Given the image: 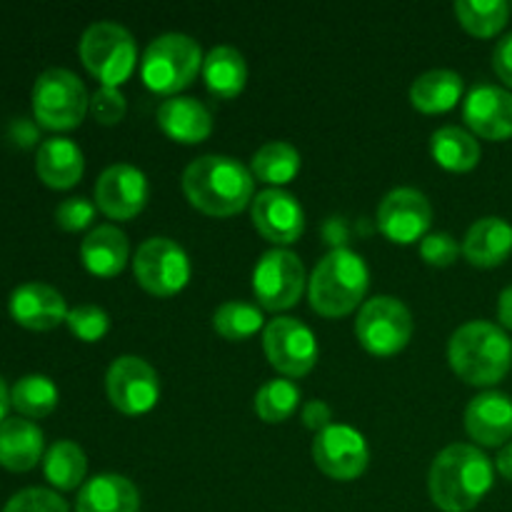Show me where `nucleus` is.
<instances>
[{
  "mask_svg": "<svg viewBox=\"0 0 512 512\" xmlns=\"http://www.w3.org/2000/svg\"><path fill=\"white\" fill-rule=\"evenodd\" d=\"M493 460L470 443H453L430 465V498L445 512L473 510L493 488Z\"/></svg>",
  "mask_w": 512,
  "mask_h": 512,
  "instance_id": "1",
  "label": "nucleus"
},
{
  "mask_svg": "<svg viewBox=\"0 0 512 512\" xmlns=\"http://www.w3.org/2000/svg\"><path fill=\"white\" fill-rule=\"evenodd\" d=\"M183 190L190 205L215 218H230L253 203V173L230 155H200L185 168Z\"/></svg>",
  "mask_w": 512,
  "mask_h": 512,
  "instance_id": "2",
  "label": "nucleus"
},
{
  "mask_svg": "<svg viewBox=\"0 0 512 512\" xmlns=\"http://www.w3.org/2000/svg\"><path fill=\"white\" fill-rule=\"evenodd\" d=\"M448 360L465 383L488 388L510 373L512 340L500 325L470 320L450 335Z\"/></svg>",
  "mask_w": 512,
  "mask_h": 512,
  "instance_id": "3",
  "label": "nucleus"
},
{
  "mask_svg": "<svg viewBox=\"0 0 512 512\" xmlns=\"http://www.w3.org/2000/svg\"><path fill=\"white\" fill-rule=\"evenodd\" d=\"M370 285V270L363 255L350 248H333L308 280V298L315 313L340 318L358 308Z\"/></svg>",
  "mask_w": 512,
  "mask_h": 512,
  "instance_id": "4",
  "label": "nucleus"
},
{
  "mask_svg": "<svg viewBox=\"0 0 512 512\" xmlns=\"http://www.w3.org/2000/svg\"><path fill=\"white\" fill-rule=\"evenodd\" d=\"M203 50L185 33H163L145 48L140 78L153 93L178 95L203 70Z\"/></svg>",
  "mask_w": 512,
  "mask_h": 512,
  "instance_id": "5",
  "label": "nucleus"
},
{
  "mask_svg": "<svg viewBox=\"0 0 512 512\" xmlns=\"http://www.w3.org/2000/svg\"><path fill=\"white\" fill-rule=\"evenodd\" d=\"M80 60L100 83L118 88L133 75L138 48L128 28L113 20H98L88 25L80 38Z\"/></svg>",
  "mask_w": 512,
  "mask_h": 512,
  "instance_id": "6",
  "label": "nucleus"
},
{
  "mask_svg": "<svg viewBox=\"0 0 512 512\" xmlns=\"http://www.w3.org/2000/svg\"><path fill=\"white\" fill-rule=\"evenodd\" d=\"M90 108L83 80L68 68H48L33 85V113L50 130L78 128Z\"/></svg>",
  "mask_w": 512,
  "mask_h": 512,
  "instance_id": "7",
  "label": "nucleus"
},
{
  "mask_svg": "<svg viewBox=\"0 0 512 512\" xmlns=\"http://www.w3.org/2000/svg\"><path fill=\"white\" fill-rule=\"evenodd\" d=\"M355 335L368 353L388 358L408 345L413 335V315L403 300L393 295H375L360 308Z\"/></svg>",
  "mask_w": 512,
  "mask_h": 512,
  "instance_id": "8",
  "label": "nucleus"
},
{
  "mask_svg": "<svg viewBox=\"0 0 512 512\" xmlns=\"http://www.w3.org/2000/svg\"><path fill=\"white\" fill-rule=\"evenodd\" d=\"M133 270L138 283L148 293L168 298L180 293L190 280V258L175 240L155 235L140 243L133 258Z\"/></svg>",
  "mask_w": 512,
  "mask_h": 512,
  "instance_id": "9",
  "label": "nucleus"
},
{
  "mask_svg": "<svg viewBox=\"0 0 512 512\" xmlns=\"http://www.w3.org/2000/svg\"><path fill=\"white\" fill-rule=\"evenodd\" d=\"M305 268L303 260L285 248H273L260 255L253 270V290L258 298L260 308L265 310H288L303 295Z\"/></svg>",
  "mask_w": 512,
  "mask_h": 512,
  "instance_id": "10",
  "label": "nucleus"
},
{
  "mask_svg": "<svg viewBox=\"0 0 512 512\" xmlns=\"http://www.w3.org/2000/svg\"><path fill=\"white\" fill-rule=\"evenodd\" d=\"M263 348L270 365L285 378H303L318 363V340L298 318H275L263 330Z\"/></svg>",
  "mask_w": 512,
  "mask_h": 512,
  "instance_id": "11",
  "label": "nucleus"
},
{
  "mask_svg": "<svg viewBox=\"0 0 512 512\" xmlns=\"http://www.w3.org/2000/svg\"><path fill=\"white\" fill-rule=\"evenodd\" d=\"M105 390L113 408H118L120 413L143 415L158 403L160 378L148 360L138 355H120L110 363Z\"/></svg>",
  "mask_w": 512,
  "mask_h": 512,
  "instance_id": "12",
  "label": "nucleus"
},
{
  "mask_svg": "<svg viewBox=\"0 0 512 512\" xmlns=\"http://www.w3.org/2000/svg\"><path fill=\"white\" fill-rule=\"evenodd\" d=\"M313 460L328 478L355 480L370 463L368 440L350 425L333 423L313 440Z\"/></svg>",
  "mask_w": 512,
  "mask_h": 512,
  "instance_id": "13",
  "label": "nucleus"
},
{
  "mask_svg": "<svg viewBox=\"0 0 512 512\" xmlns=\"http://www.w3.org/2000/svg\"><path fill=\"white\" fill-rule=\"evenodd\" d=\"M433 223V205L428 195L418 188H395L380 200L378 228L393 243H415L423 240Z\"/></svg>",
  "mask_w": 512,
  "mask_h": 512,
  "instance_id": "14",
  "label": "nucleus"
},
{
  "mask_svg": "<svg viewBox=\"0 0 512 512\" xmlns=\"http://www.w3.org/2000/svg\"><path fill=\"white\" fill-rule=\"evenodd\" d=\"M148 195V178L130 163L110 165L95 183V205L113 220L135 218L148 203Z\"/></svg>",
  "mask_w": 512,
  "mask_h": 512,
  "instance_id": "15",
  "label": "nucleus"
},
{
  "mask_svg": "<svg viewBox=\"0 0 512 512\" xmlns=\"http://www.w3.org/2000/svg\"><path fill=\"white\" fill-rule=\"evenodd\" d=\"M250 213L258 233L275 245L295 243L305 230L303 205L283 188H268L255 195Z\"/></svg>",
  "mask_w": 512,
  "mask_h": 512,
  "instance_id": "16",
  "label": "nucleus"
},
{
  "mask_svg": "<svg viewBox=\"0 0 512 512\" xmlns=\"http://www.w3.org/2000/svg\"><path fill=\"white\" fill-rule=\"evenodd\" d=\"M463 118L480 138H512V93L490 83L473 85L463 103Z\"/></svg>",
  "mask_w": 512,
  "mask_h": 512,
  "instance_id": "17",
  "label": "nucleus"
},
{
  "mask_svg": "<svg viewBox=\"0 0 512 512\" xmlns=\"http://www.w3.org/2000/svg\"><path fill=\"white\" fill-rule=\"evenodd\" d=\"M465 430L485 448H498L512 438V398L500 390L475 395L465 408Z\"/></svg>",
  "mask_w": 512,
  "mask_h": 512,
  "instance_id": "18",
  "label": "nucleus"
},
{
  "mask_svg": "<svg viewBox=\"0 0 512 512\" xmlns=\"http://www.w3.org/2000/svg\"><path fill=\"white\" fill-rule=\"evenodd\" d=\"M10 315L30 330H50L68 318V305L53 285L30 280L10 293Z\"/></svg>",
  "mask_w": 512,
  "mask_h": 512,
  "instance_id": "19",
  "label": "nucleus"
},
{
  "mask_svg": "<svg viewBox=\"0 0 512 512\" xmlns=\"http://www.w3.org/2000/svg\"><path fill=\"white\" fill-rule=\"evenodd\" d=\"M158 125L178 143H200L213 133V115L198 98L173 95L158 108Z\"/></svg>",
  "mask_w": 512,
  "mask_h": 512,
  "instance_id": "20",
  "label": "nucleus"
},
{
  "mask_svg": "<svg viewBox=\"0 0 512 512\" xmlns=\"http://www.w3.org/2000/svg\"><path fill=\"white\" fill-rule=\"evenodd\" d=\"M75 512H140V493L125 475H95L80 488Z\"/></svg>",
  "mask_w": 512,
  "mask_h": 512,
  "instance_id": "21",
  "label": "nucleus"
},
{
  "mask_svg": "<svg viewBox=\"0 0 512 512\" xmlns=\"http://www.w3.org/2000/svg\"><path fill=\"white\" fill-rule=\"evenodd\" d=\"M463 253L478 268H495L512 253V225L498 215L475 220L463 240Z\"/></svg>",
  "mask_w": 512,
  "mask_h": 512,
  "instance_id": "22",
  "label": "nucleus"
},
{
  "mask_svg": "<svg viewBox=\"0 0 512 512\" xmlns=\"http://www.w3.org/2000/svg\"><path fill=\"white\" fill-rule=\"evenodd\" d=\"M35 170H38L40 180L50 188H73L85 170L83 150L78 143L70 138H48L40 143L38 155H35Z\"/></svg>",
  "mask_w": 512,
  "mask_h": 512,
  "instance_id": "23",
  "label": "nucleus"
},
{
  "mask_svg": "<svg viewBox=\"0 0 512 512\" xmlns=\"http://www.w3.org/2000/svg\"><path fill=\"white\" fill-rule=\"evenodd\" d=\"M128 255V235L118 225H98L80 243L83 265L93 275H100V278H113V275H118L125 268V263H128Z\"/></svg>",
  "mask_w": 512,
  "mask_h": 512,
  "instance_id": "24",
  "label": "nucleus"
},
{
  "mask_svg": "<svg viewBox=\"0 0 512 512\" xmlns=\"http://www.w3.org/2000/svg\"><path fill=\"white\" fill-rule=\"evenodd\" d=\"M43 430L28 418H5L0 423V465L15 473L30 470L43 458Z\"/></svg>",
  "mask_w": 512,
  "mask_h": 512,
  "instance_id": "25",
  "label": "nucleus"
},
{
  "mask_svg": "<svg viewBox=\"0 0 512 512\" xmlns=\"http://www.w3.org/2000/svg\"><path fill=\"white\" fill-rule=\"evenodd\" d=\"M463 95V78L448 68L425 70L410 85V103L423 113H445L455 108Z\"/></svg>",
  "mask_w": 512,
  "mask_h": 512,
  "instance_id": "26",
  "label": "nucleus"
},
{
  "mask_svg": "<svg viewBox=\"0 0 512 512\" xmlns=\"http://www.w3.org/2000/svg\"><path fill=\"white\" fill-rule=\"evenodd\" d=\"M203 78L215 98H235L248 80V63L233 45H215L203 60Z\"/></svg>",
  "mask_w": 512,
  "mask_h": 512,
  "instance_id": "27",
  "label": "nucleus"
},
{
  "mask_svg": "<svg viewBox=\"0 0 512 512\" xmlns=\"http://www.w3.org/2000/svg\"><path fill=\"white\" fill-rule=\"evenodd\" d=\"M430 153L443 168L465 173L480 163V143L470 130L460 125H443L430 138Z\"/></svg>",
  "mask_w": 512,
  "mask_h": 512,
  "instance_id": "28",
  "label": "nucleus"
},
{
  "mask_svg": "<svg viewBox=\"0 0 512 512\" xmlns=\"http://www.w3.org/2000/svg\"><path fill=\"white\" fill-rule=\"evenodd\" d=\"M43 473L48 483L58 490H75L88 473V458L73 440H58L43 458Z\"/></svg>",
  "mask_w": 512,
  "mask_h": 512,
  "instance_id": "29",
  "label": "nucleus"
},
{
  "mask_svg": "<svg viewBox=\"0 0 512 512\" xmlns=\"http://www.w3.org/2000/svg\"><path fill=\"white\" fill-rule=\"evenodd\" d=\"M300 170V153L295 145L285 140H270L260 145L250 163V173L268 185H285L298 175Z\"/></svg>",
  "mask_w": 512,
  "mask_h": 512,
  "instance_id": "30",
  "label": "nucleus"
},
{
  "mask_svg": "<svg viewBox=\"0 0 512 512\" xmlns=\"http://www.w3.org/2000/svg\"><path fill=\"white\" fill-rule=\"evenodd\" d=\"M58 398V385L48 375H23L10 388V405L23 413V418H45L55 410Z\"/></svg>",
  "mask_w": 512,
  "mask_h": 512,
  "instance_id": "31",
  "label": "nucleus"
},
{
  "mask_svg": "<svg viewBox=\"0 0 512 512\" xmlns=\"http://www.w3.org/2000/svg\"><path fill=\"white\" fill-rule=\"evenodd\" d=\"M455 15L468 33L478 38H493L508 23L510 5L505 0H458Z\"/></svg>",
  "mask_w": 512,
  "mask_h": 512,
  "instance_id": "32",
  "label": "nucleus"
},
{
  "mask_svg": "<svg viewBox=\"0 0 512 512\" xmlns=\"http://www.w3.org/2000/svg\"><path fill=\"white\" fill-rule=\"evenodd\" d=\"M300 388L288 378H275L255 393V413L265 423H283L298 410Z\"/></svg>",
  "mask_w": 512,
  "mask_h": 512,
  "instance_id": "33",
  "label": "nucleus"
},
{
  "mask_svg": "<svg viewBox=\"0 0 512 512\" xmlns=\"http://www.w3.org/2000/svg\"><path fill=\"white\" fill-rule=\"evenodd\" d=\"M265 318L258 305L248 300H228L213 315V325L225 340H245L263 328Z\"/></svg>",
  "mask_w": 512,
  "mask_h": 512,
  "instance_id": "34",
  "label": "nucleus"
},
{
  "mask_svg": "<svg viewBox=\"0 0 512 512\" xmlns=\"http://www.w3.org/2000/svg\"><path fill=\"white\" fill-rule=\"evenodd\" d=\"M65 323H68L70 333H73L75 338L85 340V343H95V340H100L110 330L108 313H105L100 305H93V303L70 308Z\"/></svg>",
  "mask_w": 512,
  "mask_h": 512,
  "instance_id": "35",
  "label": "nucleus"
},
{
  "mask_svg": "<svg viewBox=\"0 0 512 512\" xmlns=\"http://www.w3.org/2000/svg\"><path fill=\"white\" fill-rule=\"evenodd\" d=\"M3 512H68V505L48 488H25L5 503Z\"/></svg>",
  "mask_w": 512,
  "mask_h": 512,
  "instance_id": "36",
  "label": "nucleus"
},
{
  "mask_svg": "<svg viewBox=\"0 0 512 512\" xmlns=\"http://www.w3.org/2000/svg\"><path fill=\"white\" fill-rule=\"evenodd\" d=\"M125 108H128L125 95L120 93L118 88H113V85H100V88L90 95V113H93V118L103 125L120 123L125 115Z\"/></svg>",
  "mask_w": 512,
  "mask_h": 512,
  "instance_id": "37",
  "label": "nucleus"
},
{
  "mask_svg": "<svg viewBox=\"0 0 512 512\" xmlns=\"http://www.w3.org/2000/svg\"><path fill=\"white\" fill-rule=\"evenodd\" d=\"M460 253L458 240L453 238L445 230H435V233H428L423 240H420V255L428 265H438V268H445V265H453L455 258Z\"/></svg>",
  "mask_w": 512,
  "mask_h": 512,
  "instance_id": "38",
  "label": "nucleus"
},
{
  "mask_svg": "<svg viewBox=\"0 0 512 512\" xmlns=\"http://www.w3.org/2000/svg\"><path fill=\"white\" fill-rule=\"evenodd\" d=\"M95 218V203L93 200L83 198V195H75V198L63 200V203L55 208V220L63 230H83L93 223Z\"/></svg>",
  "mask_w": 512,
  "mask_h": 512,
  "instance_id": "39",
  "label": "nucleus"
},
{
  "mask_svg": "<svg viewBox=\"0 0 512 512\" xmlns=\"http://www.w3.org/2000/svg\"><path fill=\"white\" fill-rule=\"evenodd\" d=\"M300 415H303L305 428L318 430V433H323L325 428L333 425V410H330V405L325 403V400H308V403L303 405V413Z\"/></svg>",
  "mask_w": 512,
  "mask_h": 512,
  "instance_id": "40",
  "label": "nucleus"
},
{
  "mask_svg": "<svg viewBox=\"0 0 512 512\" xmlns=\"http://www.w3.org/2000/svg\"><path fill=\"white\" fill-rule=\"evenodd\" d=\"M493 68L495 73H498V78L512 88V33L505 35V38L498 40V45H495Z\"/></svg>",
  "mask_w": 512,
  "mask_h": 512,
  "instance_id": "41",
  "label": "nucleus"
},
{
  "mask_svg": "<svg viewBox=\"0 0 512 512\" xmlns=\"http://www.w3.org/2000/svg\"><path fill=\"white\" fill-rule=\"evenodd\" d=\"M498 318L500 323H503V328L512 330V285L500 293L498 298Z\"/></svg>",
  "mask_w": 512,
  "mask_h": 512,
  "instance_id": "42",
  "label": "nucleus"
},
{
  "mask_svg": "<svg viewBox=\"0 0 512 512\" xmlns=\"http://www.w3.org/2000/svg\"><path fill=\"white\" fill-rule=\"evenodd\" d=\"M498 470H500V475H503V478H508L512 483V443H508L503 450H500Z\"/></svg>",
  "mask_w": 512,
  "mask_h": 512,
  "instance_id": "43",
  "label": "nucleus"
},
{
  "mask_svg": "<svg viewBox=\"0 0 512 512\" xmlns=\"http://www.w3.org/2000/svg\"><path fill=\"white\" fill-rule=\"evenodd\" d=\"M8 405H10V393L8 388H5L3 378H0V423H3L5 415H8Z\"/></svg>",
  "mask_w": 512,
  "mask_h": 512,
  "instance_id": "44",
  "label": "nucleus"
}]
</instances>
